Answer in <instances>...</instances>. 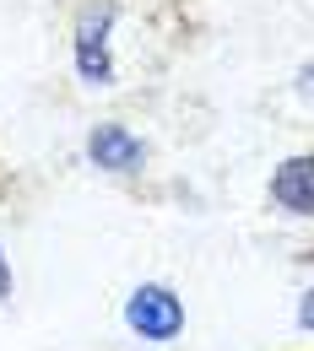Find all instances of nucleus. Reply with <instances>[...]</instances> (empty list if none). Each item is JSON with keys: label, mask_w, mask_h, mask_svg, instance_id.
Wrapping results in <instances>:
<instances>
[{"label": "nucleus", "mask_w": 314, "mask_h": 351, "mask_svg": "<svg viewBox=\"0 0 314 351\" xmlns=\"http://www.w3.org/2000/svg\"><path fill=\"white\" fill-rule=\"evenodd\" d=\"M125 319L141 341H174L184 330V308L168 287H135L131 303H125Z\"/></svg>", "instance_id": "1"}, {"label": "nucleus", "mask_w": 314, "mask_h": 351, "mask_svg": "<svg viewBox=\"0 0 314 351\" xmlns=\"http://www.w3.org/2000/svg\"><path fill=\"white\" fill-rule=\"evenodd\" d=\"M109 22H114V5H98V11H87L76 22V71L92 87H103L114 76V65H109Z\"/></svg>", "instance_id": "2"}, {"label": "nucleus", "mask_w": 314, "mask_h": 351, "mask_svg": "<svg viewBox=\"0 0 314 351\" xmlns=\"http://www.w3.org/2000/svg\"><path fill=\"white\" fill-rule=\"evenodd\" d=\"M87 157L98 162V168H109V173H131V168H141V141H135L125 125H98V130L87 135Z\"/></svg>", "instance_id": "3"}, {"label": "nucleus", "mask_w": 314, "mask_h": 351, "mask_svg": "<svg viewBox=\"0 0 314 351\" xmlns=\"http://www.w3.org/2000/svg\"><path fill=\"white\" fill-rule=\"evenodd\" d=\"M276 206H287L293 217H314V157H293L282 162V173L271 178Z\"/></svg>", "instance_id": "4"}, {"label": "nucleus", "mask_w": 314, "mask_h": 351, "mask_svg": "<svg viewBox=\"0 0 314 351\" xmlns=\"http://www.w3.org/2000/svg\"><path fill=\"white\" fill-rule=\"evenodd\" d=\"M298 324H304V330H314V292H304V308H298Z\"/></svg>", "instance_id": "5"}, {"label": "nucleus", "mask_w": 314, "mask_h": 351, "mask_svg": "<svg viewBox=\"0 0 314 351\" xmlns=\"http://www.w3.org/2000/svg\"><path fill=\"white\" fill-rule=\"evenodd\" d=\"M0 303H11V270H5V254H0Z\"/></svg>", "instance_id": "6"}, {"label": "nucleus", "mask_w": 314, "mask_h": 351, "mask_svg": "<svg viewBox=\"0 0 314 351\" xmlns=\"http://www.w3.org/2000/svg\"><path fill=\"white\" fill-rule=\"evenodd\" d=\"M298 87H304V92L314 97V71H304V76H298Z\"/></svg>", "instance_id": "7"}]
</instances>
